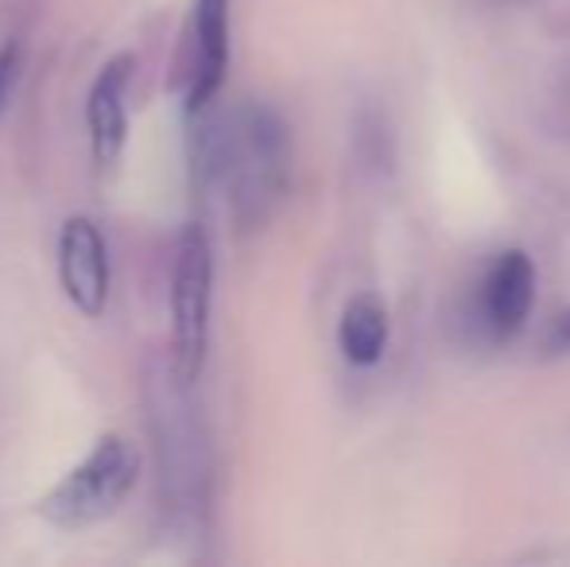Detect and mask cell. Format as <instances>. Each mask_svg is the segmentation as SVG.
I'll return each mask as SVG.
<instances>
[{"label":"cell","instance_id":"cell-1","mask_svg":"<svg viewBox=\"0 0 570 567\" xmlns=\"http://www.w3.org/2000/svg\"><path fill=\"white\" fill-rule=\"evenodd\" d=\"M287 167H292V140L276 109L261 101L240 106L218 140V172L229 187L237 222L256 226L276 211L287 187Z\"/></svg>","mask_w":570,"mask_h":567},{"label":"cell","instance_id":"cell-2","mask_svg":"<svg viewBox=\"0 0 570 567\" xmlns=\"http://www.w3.org/2000/svg\"><path fill=\"white\" fill-rule=\"evenodd\" d=\"M136 478H140V451L132 439L109 431L55 490L39 498V517L59 529L98 525L125 506L128 493L136 490Z\"/></svg>","mask_w":570,"mask_h":567},{"label":"cell","instance_id":"cell-3","mask_svg":"<svg viewBox=\"0 0 570 567\" xmlns=\"http://www.w3.org/2000/svg\"><path fill=\"white\" fill-rule=\"evenodd\" d=\"M214 307V250L203 226H187L171 268V358L179 381H198L210 350Z\"/></svg>","mask_w":570,"mask_h":567},{"label":"cell","instance_id":"cell-4","mask_svg":"<svg viewBox=\"0 0 570 567\" xmlns=\"http://www.w3.org/2000/svg\"><path fill=\"white\" fill-rule=\"evenodd\" d=\"M59 281L86 319H98L109 303V250L94 218L62 222L59 229Z\"/></svg>","mask_w":570,"mask_h":567},{"label":"cell","instance_id":"cell-5","mask_svg":"<svg viewBox=\"0 0 570 567\" xmlns=\"http://www.w3.org/2000/svg\"><path fill=\"white\" fill-rule=\"evenodd\" d=\"M481 323L493 339H512L524 331L535 303V265L524 250L497 253L481 281Z\"/></svg>","mask_w":570,"mask_h":567},{"label":"cell","instance_id":"cell-6","mask_svg":"<svg viewBox=\"0 0 570 567\" xmlns=\"http://www.w3.org/2000/svg\"><path fill=\"white\" fill-rule=\"evenodd\" d=\"M136 59L114 55L98 70L86 98V125H90V151L98 167H114L128 140V90H132Z\"/></svg>","mask_w":570,"mask_h":567},{"label":"cell","instance_id":"cell-7","mask_svg":"<svg viewBox=\"0 0 570 567\" xmlns=\"http://www.w3.org/2000/svg\"><path fill=\"white\" fill-rule=\"evenodd\" d=\"M229 75V0H195V62H190L187 114L218 101Z\"/></svg>","mask_w":570,"mask_h":567},{"label":"cell","instance_id":"cell-8","mask_svg":"<svg viewBox=\"0 0 570 567\" xmlns=\"http://www.w3.org/2000/svg\"><path fill=\"white\" fill-rule=\"evenodd\" d=\"M342 358L357 370H373L389 350V307L376 292H357L342 307L338 323Z\"/></svg>","mask_w":570,"mask_h":567},{"label":"cell","instance_id":"cell-9","mask_svg":"<svg viewBox=\"0 0 570 567\" xmlns=\"http://www.w3.org/2000/svg\"><path fill=\"white\" fill-rule=\"evenodd\" d=\"M20 70H23V51L12 39V43L0 47V114H4L8 101H12L16 82H20Z\"/></svg>","mask_w":570,"mask_h":567},{"label":"cell","instance_id":"cell-10","mask_svg":"<svg viewBox=\"0 0 570 567\" xmlns=\"http://www.w3.org/2000/svg\"><path fill=\"white\" fill-rule=\"evenodd\" d=\"M556 346L559 350H570V307L559 315V323H556Z\"/></svg>","mask_w":570,"mask_h":567}]
</instances>
